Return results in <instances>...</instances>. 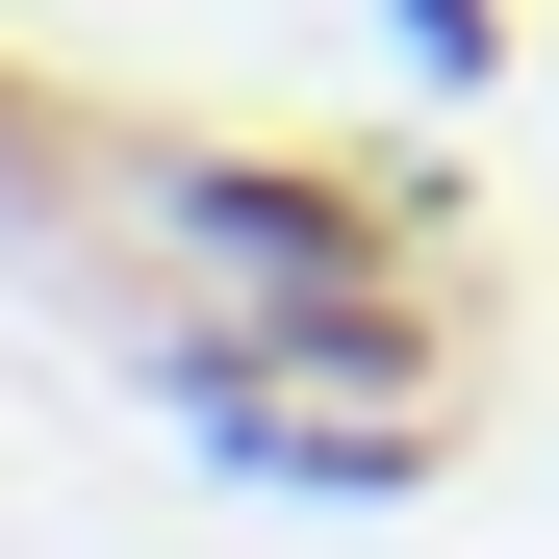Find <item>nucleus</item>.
Wrapping results in <instances>:
<instances>
[{
  "label": "nucleus",
  "instance_id": "3",
  "mask_svg": "<svg viewBox=\"0 0 559 559\" xmlns=\"http://www.w3.org/2000/svg\"><path fill=\"white\" fill-rule=\"evenodd\" d=\"M103 178H128V103H51L0 51V229H103Z\"/></svg>",
  "mask_w": 559,
  "mask_h": 559
},
{
  "label": "nucleus",
  "instance_id": "2",
  "mask_svg": "<svg viewBox=\"0 0 559 559\" xmlns=\"http://www.w3.org/2000/svg\"><path fill=\"white\" fill-rule=\"evenodd\" d=\"M229 457V484H280V509H407V484H457V407H382V382H229V407H178Z\"/></svg>",
  "mask_w": 559,
  "mask_h": 559
},
{
  "label": "nucleus",
  "instance_id": "4",
  "mask_svg": "<svg viewBox=\"0 0 559 559\" xmlns=\"http://www.w3.org/2000/svg\"><path fill=\"white\" fill-rule=\"evenodd\" d=\"M382 51L432 76V103H509V51H534V26H509V0H382Z\"/></svg>",
  "mask_w": 559,
  "mask_h": 559
},
{
  "label": "nucleus",
  "instance_id": "1",
  "mask_svg": "<svg viewBox=\"0 0 559 559\" xmlns=\"http://www.w3.org/2000/svg\"><path fill=\"white\" fill-rule=\"evenodd\" d=\"M103 229L178 280H432L457 254V178L432 153H254V128H128Z\"/></svg>",
  "mask_w": 559,
  "mask_h": 559
}]
</instances>
